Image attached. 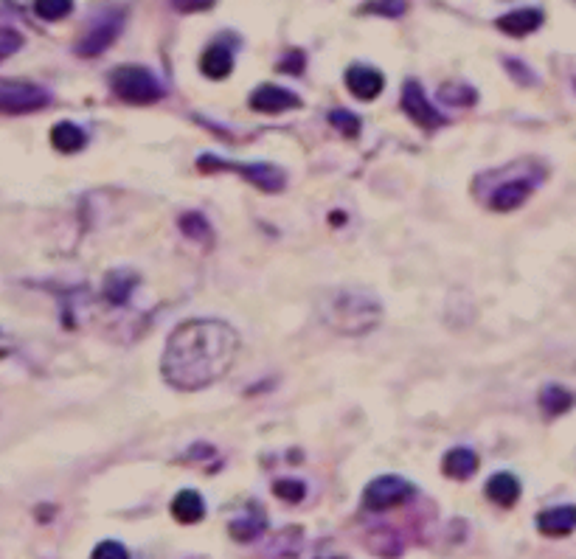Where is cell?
<instances>
[{
  "label": "cell",
  "mask_w": 576,
  "mask_h": 559,
  "mask_svg": "<svg viewBox=\"0 0 576 559\" xmlns=\"http://www.w3.org/2000/svg\"><path fill=\"white\" fill-rule=\"evenodd\" d=\"M442 99L450 104H475V90L467 88V85H444Z\"/></svg>",
  "instance_id": "cell-27"
},
{
  "label": "cell",
  "mask_w": 576,
  "mask_h": 559,
  "mask_svg": "<svg viewBox=\"0 0 576 559\" xmlns=\"http://www.w3.org/2000/svg\"><path fill=\"white\" fill-rule=\"evenodd\" d=\"M135 276L130 270H116V273H110L107 279H104V298L110 301V304H127V298L133 293L135 287Z\"/></svg>",
  "instance_id": "cell-20"
},
{
  "label": "cell",
  "mask_w": 576,
  "mask_h": 559,
  "mask_svg": "<svg viewBox=\"0 0 576 559\" xmlns=\"http://www.w3.org/2000/svg\"><path fill=\"white\" fill-rule=\"evenodd\" d=\"M51 144H54V149L71 155V152H79V149L88 144V135H85L82 127H76L71 121H60V124L51 130Z\"/></svg>",
  "instance_id": "cell-19"
},
{
  "label": "cell",
  "mask_w": 576,
  "mask_h": 559,
  "mask_svg": "<svg viewBox=\"0 0 576 559\" xmlns=\"http://www.w3.org/2000/svg\"><path fill=\"white\" fill-rule=\"evenodd\" d=\"M324 559H343V557H324Z\"/></svg>",
  "instance_id": "cell-32"
},
{
  "label": "cell",
  "mask_w": 576,
  "mask_h": 559,
  "mask_svg": "<svg viewBox=\"0 0 576 559\" xmlns=\"http://www.w3.org/2000/svg\"><path fill=\"white\" fill-rule=\"evenodd\" d=\"M346 88L352 96L363 99V102H371L377 99L385 88V76L380 71H374L369 65H352L346 71Z\"/></svg>",
  "instance_id": "cell-11"
},
{
  "label": "cell",
  "mask_w": 576,
  "mask_h": 559,
  "mask_svg": "<svg viewBox=\"0 0 576 559\" xmlns=\"http://www.w3.org/2000/svg\"><path fill=\"white\" fill-rule=\"evenodd\" d=\"M169 3H172L178 12H186V15H189V12H206V9H211L217 0H169Z\"/></svg>",
  "instance_id": "cell-30"
},
{
  "label": "cell",
  "mask_w": 576,
  "mask_h": 559,
  "mask_svg": "<svg viewBox=\"0 0 576 559\" xmlns=\"http://www.w3.org/2000/svg\"><path fill=\"white\" fill-rule=\"evenodd\" d=\"M172 517L183 523V526H192V523H200L206 517V503L203 498L194 492V489H183L175 495L172 501Z\"/></svg>",
  "instance_id": "cell-16"
},
{
  "label": "cell",
  "mask_w": 576,
  "mask_h": 559,
  "mask_svg": "<svg viewBox=\"0 0 576 559\" xmlns=\"http://www.w3.org/2000/svg\"><path fill=\"white\" fill-rule=\"evenodd\" d=\"M273 495L284 503H301L307 495V486L301 481H276L273 484Z\"/></svg>",
  "instance_id": "cell-25"
},
{
  "label": "cell",
  "mask_w": 576,
  "mask_h": 559,
  "mask_svg": "<svg viewBox=\"0 0 576 559\" xmlns=\"http://www.w3.org/2000/svg\"><path fill=\"white\" fill-rule=\"evenodd\" d=\"M93 559H130V551L121 543H116V540H104V543L96 545Z\"/></svg>",
  "instance_id": "cell-29"
},
{
  "label": "cell",
  "mask_w": 576,
  "mask_h": 559,
  "mask_svg": "<svg viewBox=\"0 0 576 559\" xmlns=\"http://www.w3.org/2000/svg\"><path fill=\"white\" fill-rule=\"evenodd\" d=\"M329 121H332V127L340 130L343 138H357L360 135V118L355 113H349V110H335V113H329Z\"/></svg>",
  "instance_id": "cell-24"
},
{
  "label": "cell",
  "mask_w": 576,
  "mask_h": 559,
  "mask_svg": "<svg viewBox=\"0 0 576 559\" xmlns=\"http://www.w3.org/2000/svg\"><path fill=\"white\" fill-rule=\"evenodd\" d=\"M402 110H405V116L414 121L416 127H422V130H439L444 127V116L428 102V96H425V90L419 82H405V88H402Z\"/></svg>",
  "instance_id": "cell-8"
},
{
  "label": "cell",
  "mask_w": 576,
  "mask_h": 559,
  "mask_svg": "<svg viewBox=\"0 0 576 559\" xmlns=\"http://www.w3.org/2000/svg\"><path fill=\"white\" fill-rule=\"evenodd\" d=\"M543 177H546V166L540 161L509 163V166H501L495 172L481 175V180H489L492 186L478 200L487 208H492V211H501V214L515 211V208H520L532 197L534 189L543 183Z\"/></svg>",
  "instance_id": "cell-3"
},
{
  "label": "cell",
  "mask_w": 576,
  "mask_h": 559,
  "mask_svg": "<svg viewBox=\"0 0 576 559\" xmlns=\"http://www.w3.org/2000/svg\"><path fill=\"white\" fill-rule=\"evenodd\" d=\"M121 31V15H104L99 23H93L88 29V34L76 43V54L79 57H99L104 54L110 45L116 43Z\"/></svg>",
  "instance_id": "cell-9"
},
{
  "label": "cell",
  "mask_w": 576,
  "mask_h": 559,
  "mask_svg": "<svg viewBox=\"0 0 576 559\" xmlns=\"http://www.w3.org/2000/svg\"><path fill=\"white\" fill-rule=\"evenodd\" d=\"M23 48V37L15 29H0V62L9 59L15 51Z\"/></svg>",
  "instance_id": "cell-28"
},
{
  "label": "cell",
  "mask_w": 576,
  "mask_h": 559,
  "mask_svg": "<svg viewBox=\"0 0 576 559\" xmlns=\"http://www.w3.org/2000/svg\"><path fill=\"white\" fill-rule=\"evenodd\" d=\"M265 517H262V512L256 509L253 512V517H245V520H234L231 523V537L237 540V543H251V540H256L262 531H265Z\"/></svg>",
  "instance_id": "cell-21"
},
{
  "label": "cell",
  "mask_w": 576,
  "mask_h": 559,
  "mask_svg": "<svg viewBox=\"0 0 576 559\" xmlns=\"http://www.w3.org/2000/svg\"><path fill=\"white\" fill-rule=\"evenodd\" d=\"M318 312H321V321L340 335H366L383 318L380 301L366 290H355V287L324 295Z\"/></svg>",
  "instance_id": "cell-2"
},
{
  "label": "cell",
  "mask_w": 576,
  "mask_h": 559,
  "mask_svg": "<svg viewBox=\"0 0 576 559\" xmlns=\"http://www.w3.org/2000/svg\"><path fill=\"white\" fill-rule=\"evenodd\" d=\"M197 169L206 175L208 172H234V175L251 180L259 192L279 194L287 186V175L273 163H237L217 158V155H203V158H197Z\"/></svg>",
  "instance_id": "cell-4"
},
{
  "label": "cell",
  "mask_w": 576,
  "mask_h": 559,
  "mask_svg": "<svg viewBox=\"0 0 576 559\" xmlns=\"http://www.w3.org/2000/svg\"><path fill=\"white\" fill-rule=\"evenodd\" d=\"M301 65H304V57H301V51H298V57H296V62H290V59H287V62H281L279 65V71H301Z\"/></svg>",
  "instance_id": "cell-31"
},
{
  "label": "cell",
  "mask_w": 576,
  "mask_h": 559,
  "mask_svg": "<svg viewBox=\"0 0 576 559\" xmlns=\"http://www.w3.org/2000/svg\"><path fill=\"white\" fill-rule=\"evenodd\" d=\"M251 107L256 113H267V116H276V113H287V110H296L301 107L293 90L279 88V85H259L251 93Z\"/></svg>",
  "instance_id": "cell-10"
},
{
  "label": "cell",
  "mask_w": 576,
  "mask_h": 559,
  "mask_svg": "<svg viewBox=\"0 0 576 559\" xmlns=\"http://www.w3.org/2000/svg\"><path fill=\"white\" fill-rule=\"evenodd\" d=\"M180 231L194 239V242H211L214 236H211V225L203 214H197V211H189V214H183L180 217Z\"/></svg>",
  "instance_id": "cell-22"
},
{
  "label": "cell",
  "mask_w": 576,
  "mask_h": 559,
  "mask_svg": "<svg viewBox=\"0 0 576 559\" xmlns=\"http://www.w3.org/2000/svg\"><path fill=\"white\" fill-rule=\"evenodd\" d=\"M537 529L546 537H568L576 531V506H554L537 515Z\"/></svg>",
  "instance_id": "cell-13"
},
{
  "label": "cell",
  "mask_w": 576,
  "mask_h": 559,
  "mask_svg": "<svg viewBox=\"0 0 576 559\" xmlns=\"http://www.w3.org/2000/svg\"><path fill=\"white\" fill-rule=\"evenodd\" d=\"M411 495H414L411 481L397 478V475H383V478H374V481L366 486L363 503H366V509H371V512H385V509H391V506L405 503Z\"/></svg>",
  "instance_id": "cell-7"
},
{
  "label": "cell",
  "mask_w": 576,
  "mask_h": 559,
  "mask_svg": "<svg viewBox=\"0 0 576 559\" xmlns=\"http://www.w3.org/2000/svg\"><path fill=\"white\" fill-rule=\"evenodd\" d=\"M487 498L492 503H498L503 509H509V506H515L517 498H520V481H517L512 472H498V475H492L487 481Z\"/></svg>",
  "instance_id": "cell-15"
},
{
  "label": "cell",
  "mask_w": 576,
  "mask_h": 559,
  "mask_svg": "<svg viewBox=\"0 0 576 559\" xmlns=\"http://www.w3.org/2000/svg\"><path fill=\"white\" fill-rule=\"evenodd\" d=\"M405 0H369L366 6H363V12H369V15H383V17H399L405 12Z\"/></svg>",
  "instance_id": "cell-26"
},
{
  "label": "cell",
  "mask_w": 576,
  "mask_h": 559,
  "mask_svg": "<svg viewBox=\"0 0 576 559\" xmlns=\"http://www.w3.org/2000/svg\"><path fill=\"white\" fill-rule=\"evenodd\" d=\"M495 26L503 31V34H509V37H526V34H532L543 26V12L540 9H534V6H523V9H512V12H506L495 20Z\"/></svg>",
  "instance_id": "cell-12"
},
{
  "label": "cell",
  "mask_w": 576,
  "mask_h": 559,
  "mask_svg": "<svg viewBox=\"0 0 576 559\" xmlns=\"http://www.w3.org/2000/svg\"><path fill=\"white\" fill-rule=\"evenodd\" d=\"M576 405V394L574 391H568V388H562V385H546L543 388V394H540V408L546 416H562V413H568Z\"/></svg>",
  "instance_id": "cell-18"
},
{
  "label": "cell",
  "mask_w": 576,
  "mask_h": 559,
  "mask_svg": "<svg viewBox=\"0 0 576 559\" xmlns=\"http://www.w3.org/2000/svg\"><path fill=\"white\" fill-rule=\"evenodd\" d=\"M239 352V335L222 321L194 318L169 335L161 374L178 391H200L228 374Z\"/></svg>",
  "instance_id": "cell-1"
},
{
  "label": "cell",
  "mask_w": 576,
  "mask_h": 559,
  "mask_svg": "<svg viewBox=\"0 0 576 559\" xmlns=\"http://www.w3.org/2000/svg\"><path fill=\"white\" fill-rule=\"evenodd\" d=\"M475 470H478V456H475L473 450H467V447H456V450H450L442 461L444 475H447V478H456V481L470 478Z\"/></svg>",
  "instance_id": "cell-17"
},
{
  "label": "cell",
  "mask_w": 576,
  "mask_h": 559,
  "mask_svg": "<svg viewBox=\"0 0 576 559\" xmlns=\"http://www.w3.org/2000/svg\"><path fill=\"white\" fill-rule=\"evenodd\" d=\"M110 88L124 104H155L163 99V85L158 76L141 65H121L110 74Z\"/></svg>",
  "instance_id": "cell-5"
},
{
  "label": "cell",
  "mask_w": 576,
  "mask_h": 559,
  "mask_svg": "<svg viewBox=\"0 0 576 559\" xmlns=\"http://www.w3.org/2000/svg\"><path fill=\"white\" fill-rule=\"evenodd\" d=\"M200 71H203L208 79H225V76L234 71V51L222 43L208 45L206 54L200 57Z\"/></svg>",
  "instance_id": "cell-14"
},
{
  "label": "cell",
  "mask_w": 576,
  "mask_h": 559,
  "mask_svg": "<svg viewBox=\"0 0 576 559\" xmlns=\"http://www.w3.org/2000/svg\"><path fill=\"white\" fill-rule=\"evenodd\" d=\"M71 9H74V0H34V12L51 23L71 15Z\"/></svg>",
  "instance_id": "cell-23"
},
{
  "label": "cell",
  "mask_w": 576,
  "mask_h": 559,
  "mask_svg": "<svg viewBox=\"0 0 576 559\" xmlns=\"http://www.w3.org/2000/svg\"><path fill=\"white\" fill-rule=\"evenodd\" d=\"M51 104V93L31 82L17 79H0V113L3 116H26L37 113Z\"/></svg>",
  "instance_id": "cell-6"
}]
</instances>
